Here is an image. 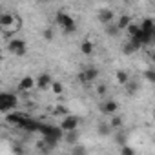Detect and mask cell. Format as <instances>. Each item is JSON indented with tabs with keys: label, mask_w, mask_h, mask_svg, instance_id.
<instances>
[{
	"label": "cell",
	"mask_w": 155,
	"mask_h": 155,
	"mask_svg": "<svg viewBox=\"0 0 155 155\" xmlns=\"http://www.w3.org/2000/svg\"><path fill=\"white\" fill-rule=\"evenodd\" d=\"M115 81H117V84H120V86H126V84L130 82V75H128V71H124V69H119V71L115 73Z\"/></svg>",
	"instance_id": "12"
},
{
	"label": "cell",
	"mask_w": 155,
	"mask_h": 155,
	"mask_svg": "<svg viewBox=\"0 0 155 155\" xmlns=\"http://www.w3.org/2000/svg\"><path fill=\"white\" fill-rule=\"evenodd\" d=\"M101 111H102V115H115L119 111V102L111 101V99H106L101 104Z\"/></svg>",
	"instance_id": "8"
},
{
	"label": "cell",
	"mask_w": 155,
	"mask_h": 155,
	"mask_svg": "<svg viewBox=\"0 0 155 155\" xmlns=\"http://www.w3.org/2000/svg\"><path fill=\"white\" fill-rule=\"evenodd\" d=\"M97 79H99V69L93 68V66H88V68H84V69L79 73V81H81L82 84H91V82H95Z\"/></svg>",
	"instance_id": "5"
},
{
	"label": "cell",
	"mask_w": 155,
	"mask_h": 155,
	"mask_svg": "<svg viewBox=\"0 0 155 155\" xmlns=\"http://www.w3.org/2000/svg\"><path fill=\"white\" fill-rule=\"evenodd\" d=\"M20 24H22V20H20V17H18L17 13H11V11H4V13H2L0 26H2V29H4L6 35L17 33V31L20 29Z\"/></svg>",
	"instance_id": "1"
},
{
	"label": "cell",
	"mask_w": 155,
	"mask_h": 155,
	"mask_svg": "<svg viewBox=\"0 0 155 155\" xmlns=\"http://www.w3.org/2000/svg\"><path fill=\"white\" fill-rule=\"evenodd\" d=\"M33 88H37V79L35 77H31V75L22 77L20 82H18V90L20 91H31Z\"/></svg>",
	"instance_id": "9"
},
{
	"label": "cell",
	"mask_w": 155,
	"mask_h": 155,
	"mask_svg": "<svg viewBox=\"0 0 155 155\" xmlns=\"http://www.w3.org/2000/svg\"><path fill=\"white\" fill-rule=\"evenodd\" d=\"M97 18H99V22H101L102 26H106V24H111V22H115V13H113L110 8H102V9H99V15H97Z\"/></svg>",
	"instance_id": "7"
},
{
	"label": "cell",
	"mask_w": 155,
	"mask_h": 155,
	"mask_svg": "<svg viewBox=\"0 0 155 155\" xmlns=\"http://www.w3.org/2000/svg\"><path fill=\"white\" fill-rule=\"evenodd\" d=\"M130 24H131V17H130V15H120V17L117 18V26H119L120 29H126Z\"/></svg>",
	"instance_id": "15"
},
{
	"label": "cell",
	"mask_w": 155,
	"mask_h": 155,
	"mask_svg": "<svg viewBox=\"0 0 155 155\" xmlns=\"http://www.w3.org/2000/svg\"><path fill=\"white\" fill-rule=\"evenodd\" d=\"M104 28H106V33H108L110 37H117V35H119V31H120V28H119L115 22H111V24H106Z\"/></svg>",
	"instance_id": "17"
},
{
	"label": "cell",
	"mask_w": 155,
	"mask_h": 155,
	"mask_svg": "<svg viewBox=\"0 0 155 155\" xmlns=\"http://www.w3.org/2000/svg\"><path fill=\"white\" fill-rule=\"evenodd\" d=\"M51 82H53V79H51L49 73H40V75L37 77V88H38V90H48V88H51Z\"/></svg>",
	"instance_id": "10"
},
{
	"label": "cell",
	"mask_w": 155,
	"mask_h": 155,
	"mask_svg": "<svg viewBox=\"0 0 155 155\" xmlns=\"http://www.w3.org/2000/svg\"><path fill=\"white\" fill-rule=\"evenodd\" d=\"M120 153H122V155H133V153H135V148L122 144V148H120Z\"/></svg>",
	"instance_id": "28"
},
{
	"label": "cell",
	"mask_w": 155,
	"mask_h": 155,
	"mask_svg": "<svg viewBox=\"0 0 155 155\" xmlns=\"http://www.w3.org/2000/svg\"><path fill=\"white\" fill-rule=\"evenodd\" d=\"M122 124H124L122 117H119L117 113H115V115H111V119H110V126H111L113 130H122Z\"/></svg>",
	"instance_id": "14"
},
{
	"label": "cell",
	"mask_w": 155,
	"mask_h": 155,
	"mask_svg": "<svg viewBox=\"0 0 155 155\" xmlns=\"http://www.w3.org/2000/svg\"><path fill=\"white\" fill-rule=\"evenodd\" d=\"M142 77L146 79V82H151V84H155V69H144V73H142Z\"/></svg>",
	"instance_id": "21"
},
{
	"label": "cell",
	"mask_w": 155,
	"mask_h": 155,
	"mask_svg": "<svg viewBox=\"0 0 155 155\" xmlns=\"http://www.w3.org/2000/svg\"><path fill=\"white\" fill-rule=\"evenodd\" d=\"M106 93H108V86H106L104 82H99V84H97V95L104 97Z\"/></svg>",
	"instance_id": "27"
},
{
	"label": "cell",
	"mask_w": 155,
	"mask_h": 155,
	"mask_svg": "<svg viewBox=\"0 0 155 155\" xmlns=\"http://www.w3.org/2000/svg\"><path fill=\"white\" fill-rule=\"evenodd\" d=\"M53 115L55 117H66V115H69V110L66 106H62V104H57L53 108Z\"/></svg>",
	"instance_id": "16"
},
{
	"label": "cell",
	"mask_w": 155,
	"mask_h": 155,
	"mask_svg": "<svg viewBox=\"0 0 155 155\" xmlns=\"http://www.w3.org/2000/svg\"><path fill=\"white\" fill-rule=\"evenodd\" d=\"M55 20H57V24L60 26V29H62L66 35H69V33H75V29H77V24H75L73 17H69L68 13H64V11H58V13L55 15Z\"/></svg>",
	"instance_id": "2"
},
{
	"label": "cell",
	"mask_w": 155,
	"mask_h": 155,
	"mask_svg": "<svg viewBox=\"0 0 155 155\" xmlns=\"http://www.w3.org/2000/svg\"><path fill=\"white\" fill-rule=\"evenodd\" d=\"M139 48H140V46H139L137 42H133V40L130 38V40H128V42H126V44L122 46V53H124V55H133V53H135V51H137Z\"/></svg>",
	"instance_id": "13"
},
{
	"label": "cell",
	"mask_w": 155,
	"mask_h": 155,
	"mask_svg": "<svg viewBox=\"0 0 155 155\" xmlns=\"http://www.w3.org/2000/svg\"><path fill=\"white\" fill-rule=\"evenodd\" d=\"M115 142L117 144H126V133L124 131H120V130H117V135H115Z\"/></svg>",
	"instance_id": "26"
},
{
	"label": "cell",
	"mask_w": 155,
	"mask_h": 155,
	"mask_svg": "<svg viewBox=\"0 0 155 155\" xmlns=\"http://www.w3.org/2000/svg\"><path fill=\"white\" fill-rule=\"evenodd\" d=\"M111 130H113V128L110 126V122H108V124H99L97 133H99V135H102V137H108V135L111 133Z\"/></svg>",
	"instance_id": "19"
},
{
	"label": "cell",
	"mask_w": 155,
	"mask_h": 155,
	"mask_svg": "<svg viewBox=\"0 0 155 155\" xmlns=\"http://www.w3.org/2000/svg\"><path fill=\"white\" fill-rule=\"evenodd\" d=\"M140 29H142V28H140L139 24H133V22H131V24L126 28V31H128L130 38H131V37H135V35H139V31H140Z\"/></svg>",
	"instance_id": "20"
},
{
	"label": "cell",
	"mask_w": 155,
	"mask_h": 155,
	"mask_svg": "<svg viewBox=\"0 0 155 155\" xmlns=\"http://www.w3.org/2000/svg\"><path fill=\"white\" fill-rule=\"evenodd\" d=\"M142 29H144V31H150V33H153V35H155V24H153V20L146 18V20L142 22Z\"/></svg>",
	"instance_id": "23"
},
{
	"label": "cell",
	"mask_w": 155,
	"mask_h": 155,
	"mask_svg": "<svg viewBox=\"0 0 155 155\" xmlns=\"http://www.w3.org/2000/svg\"><path fill=\"white\" fill-rule=\"evenodd\" d=\"M8 49H9V53H13L17 57H24L28 53V44L24 40H20V38H9Z\"/></svg>",
	"instance_id": "4"
},
{
	"label": "cell",
	"mask_w": 155,
	"mask_h": 155,
	"mask_svg": "<svg viewBox=\"0 0 155 155\" xmlns=\"http://www.w3.org/2000/svg\"><path fill=\"white\" fill-rule=\"evenodd\" d=\"M18 104V99L17 95H11V93H2L0 95V111L2 113H9L11 110H15Z\"/></svg>",
	"instance_id": "3"
},
{
	"label": "cell",
	"mask_w": 155,
	"mask_h": 155,
	"mask_svg": "<svg viewBox=\"0 0 155 155\" xmlns=\"http://www.w3.org/2000/svg\"><path fill=\"white\" fill-rule=\"evenodd\" d=\"M137 90H139V84H137V82H131V81H130V82L126 84V91H128L130 95H135Z\"/></svg>",
	"instance_id": "25"
},
{
	"label": "cell",
	"mask_w": 155,
	"mask_h": 155,
	"mask_svg": "<svg viewBox=\"0 0 155 155\" xmlns=\"http://www.w3.org/2000/svg\"><path fill=\"white\" fill-rule=\"evenodd\" d=\"M77 139H79V133H77V130H73V131H66V142H68V144H75Z\"/></svg>",
	"instance_id": "22"
},
{
	"label": "cell",
	"mask_w": 155,
	"mask_h": 155,
	"mask_svg": "<svg viewBox=\"0 0 155 155\" xmlns=\"http://www.w3.org/2000/svg\"><path fill=\"white\" fill-rule=\"evenodd\" d=\"M122 2H124V4H130V2H131V0H122Z\"/></svg>",
	"instance_id": "30"
},
{
	"label": "cell",
	"mask_w": 155,
	"mask_h": 155,
	"mask_svg": "<svg viewBox=\"0 0 155 155\" xmlns=\"http://www.w3.org/2000/svg\"><path fill=\"white\" fill-rule=\"evenodd\" d=\"M51 91H53L55 95H62V93H64V84H62L60 81H53V82H51Z\"/></svg>",
	"instance_id": "18"
},
{
	"label": "cell",
	"mask_w": 155,
	"mask_h": 155,
	"mask_svg": "<svg viewBox=\"0 0 155 155\" xmlns=\"http://www.w3.org/2000/svg\"><path fill=\"white\" fill-rule=\"evenodd\" d=\"M42 38H44V40H48V42H51V40L55 38V31H53L51 28H46V29L42 31Z\"/></svg>",
	"instance_id": "24"
},
{
	"label": "cell",
	"mask_w": 155,
	"mask_h": 155,
	"mask_svg": "<svg viewBox=\"0 0 155 155\" xmlns=\"http://www.w3.org/2000/svg\"><path fill=\"white\" fill-rule=\"evenodd\" d=\"M151 60H153V64H155V55H153V57H151Z\"/></svg>",
	"instance_id": "32"
},
{
	"label": "cell",
	"mask_w": 155,
	"mask_h": 155,
	"mask_svg": "<svg viewBox=\"0 0 155 155\" xmlns=\"http://www.w3.org/2000/svg\"><path fill=\"white\" fill-rule=\"evenodd\" d=\"M38 2H49V0H38Z\"/></svg>",
	"instance_id": "31"
},
{
	"label": "cell",
	"mask_w": 155,
	"mask_h": 155,
	"mask_svg": "<svg viewBox=\"0 0 155 155\" xmlns=\"http://www.w3.org/2000/svg\"><path fill=\"white\" fill-rule=\"evenodd\" d=\"M79 117H75V115H66V117H62V120H60V130H64V131H73V130H77L79 128Z\"/></svg>",
	"instance_id": "6"
},
{
	"label": "cell",
	"mask_w": 155,
	"mask_h": 155,
	"mask_svg": "<svg viewBox=\"0 0 155 155\" xmlns=\"http://www.w3.org/2000/svg\"><path fill=\"white\" fill-rule=\"evenodd\" d=\"M86 150L82 148V146H77V148H73V153H84Z\"/></svg>",
	"instance_id": "29"
},
{
	"label": "cell",
	"mask_w": 155,
	"mask_h": 155,
	"mask_svg": "<svg viewBox=\"0 0 155 155\" xmlns=\"http://www.w3.org/2000/svg\"><path fill=\"white\" fill-rule=\"evenodd\" d=\"M93 51H95V46H93L91 40H82V42H81V53H82V55L90 57V55H93Z\"/></svg>",
	"instance_id": "11"
}]
</instances>
